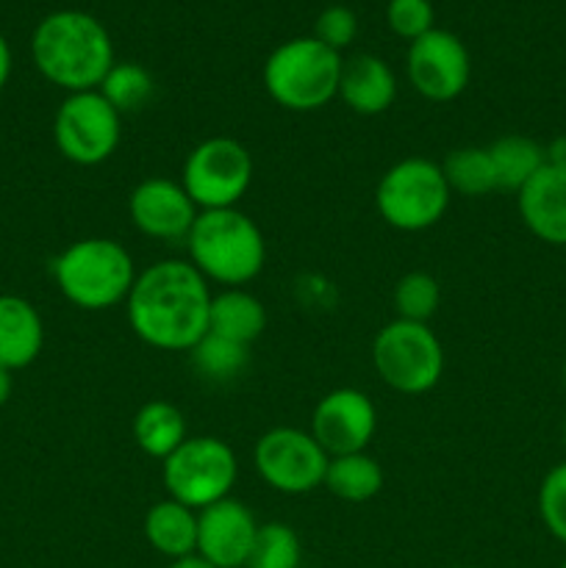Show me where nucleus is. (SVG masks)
I'll return each instance as SVG.
<instances>
[{
  "label": "nucleus",
  "mask_w": 566,
  "mask_h": 568,
  "mask_svg": "<svg viewBox=\"0 0 566 568\" xmlns=\"http://www.w3.org/2000/svg\"><path fill=\"white\" fill-rule=\"evenodd\" d=\"M209 281L183 258H164L139 272L125 300L131 331L161 353H189L209 333Z\"/></svg>",
  "instance_id": "f257e3e1"
},
{
  "label": "nucleus",
  "mask_w": 566,
  "mask_h": 568,
  "mask_svg": "<svg viewBox=\"0 0 566 568\" xmlns=\"http://www.w3.org/2000/svg\"><path fill=\"white\" fill-rule=\"evenodd\" d=\"M31 59L39 75L67 94L98 89L117 61L109 28L78 9H59L39 20Z\"/></svg>",
  "instance_id": "f03ea898"
},
{
  "label": "nucleus",
  "mask_w": 566,
  "mask_h": 568,
  "mask_svg": "<svg viewBox=\"0 0 566 568\" xmlns=\"http://www.w3.org/2000/svg\"><path fill=\"white\" fill-rule=\"evenodd\" d=\"M189 264L209 283L242 288L264 270L266 242L261 227L239 209L200 211L186 236Z\"/></svg>",
  "instance_id": "7ed1b4c3"
},
{
  "label": "nucleus",
  "mask_w": 566,
  "mask_h": 568,
  "mask_svg": "<svg viewBox=\"0 0 566 568\" xmlns=\"http://www.w3.org/2000/svg\"><path fill=\"white\" fill-rule=\"evenodd\" d=\"M61 297L81 311H109L125 303L137 283V266L125 244L114 239H78L50 264Z\"/></svg>",
  "instance_id": "20e7f679"
},
{
  "label": "nucleus",
  "mask_w": 566,
  "mask_h": 568,
  "mask_svg": "<svg viewBox=\"0 0 566 568\" xmlns=\"http://www.w3.org/2000/svg\"><path fill=\"white\" fill-rule=\"evenodd\" d=\"M342 53L314 37L277 44L264 61V89L286 111H320L338 98Z\"/></svg>",
  "instance_id": "39448f33"
},
{
  "label": "nucleus",
  "mask_w": 566,
  "mask_h": 568,
  "mask_svg": "<svg viewBox=\"0 0 566 568\" xmlns=\"http://www.w3.org/2000/svg\"><path fill=\"white\" fill-rule=\"evenodd\" d=\"M449 192L442 164L422 155L397 161L381 175L375 189V205L383 222L397 231L420 233L438 225L447 214Z\"/></svg>",
  "instance_id": "423d86ee"
},
{
  "label": "nucleus",
  "mask_w": 566,
  "mask_h": 568,
  "mask_svg": "<svg viewBox=\"0 0 566 568\" xmlns=\"http://www.w3.org/2000/svg\"><path fill=\"white\" fill-rule=\"evenodd\" d=\"M372 364L392 392L420 397L442 381L444 349L427 325L394 320L377 331L372 342Z\"/></svg>",
  "instance_id": "0eeeda50"
},
{
  "label": "nucleus",
  "mask_w": 566,
  "mask_h": 568,
  "mask_svg": "<svg viewBox=\"0 0 566 568\" xmlns=\"http://www.w3.org/2000/svg\"><path fill=\"white\" fill-rule=\"evenodd\" d=\"M239 477V460L231 444L214 436H192L161 460V480L166 497L203 510L220 499L231 497Z\"/></svg>",
  "instance_id": "6e6552de"
},
{
  "label": "nucleus",
  "mask_w": 566,
  "mask_h": 568,
  "mask_svg": "<svg viewBox=\"0 0 566 568\" xmlns=\"http://www.w3.org/2000/svg\"><path fill=\"white\" fill-rule=\"evenodd\" d=\"M253 183V155L239 139L211 136L189 150L181 186L198 211L236 209Z\"/></svg>",
  "instance_id": "1a4fd4ad"
},
{
  "label": "nucleus",
  "mask_w": 566,
  "mask_h": 568,
  "mask_svg": "<svg viewBox=\"0 0 566 568\" xmlns=\"http://www.w3.org/2000/svg\"><path fill=\"white\" fill-rule=\"evenodd\" d=\"M122 136V114L98 92L67 94L53 116L55 150L78 166H98L114 155Z\"/></svg>",
  "instance_id": "9d476101"
},
{
  "label": "nucleus",
  "mask_w": 566,
  "mask_h": 568,
  "mask_svg": "<svg viewBox=\"0 0 566 568\" xmlns=\"http://www.w3.org/2000/svg\"><path fill=\"white\" fill-rule=\"evenodd\" d=\"M327 453L309 430L272 427L255 442L253 464L261 480L277 494L300 497L325 483Z\"/></svg>",
  "instance_id": "9b49d317"
},
{
  "label": "nucleus",
  "mask_w": 566,
  "mask_h": 568,
  "mask_svg": "<svg viewBox=\"0 0 566 568\" xmlns=\"http://www.w3.org/2000/svg\"><path fill=\"white\" fill-rule=\"evenodd\" d=\"M405 75L411 87L431 103H449L469 87L472 59L466 44L453 31L433 28L408 44Z\"/></svg>",
  "instance_id": "f8f14e48"
},
{
  "label": "nucleus",
  "mask_w": 566,
  "mask_h": 568,
  "mask_svg": "<svg viewBox=\"0 0 566 568\" xmlns=\"http://www.w3.org/2000/svg\"><path fill=\"white\" fill-rule=\"evenodd\" d=\"M377 430L375 403L358 388H333L316 403L311 416V436L327 458L366 453Z\"/></svg>",
  "instance_id": "ddd939ff"
},
{
  "label": "nucleus",
  "mask_w": 566,
  "mask_h": 568,
  "mask_svg": "<svg viewBox=\"0 0 566 568\" xmlns=\"http://www.w3.org/2000/svg\"><path fill=\"white\" fill-rule=\"evenodd\" d=\"M259 521L239 499H220L198 510V555L214 568H244L253 552Z\"/></svg>",
  "instance_id": "4468645a"
},
{
  "label": "nucleus",
  "mask_w": 566,
  "mask_h": 568,
  "mask_svg": "<svg viewBox=\"0 0 566 568\" xmlns=\"http://www.w3.org/2000/svg\"><path fill=\"white\" fill-rule=\"evenodd\" d=\"M128 214L139 233L159 242H186L194 220H198V205L181 186V181L170 178H148L137 183V189L128 197Z\"/></svg>",
  "instance_id": "2eb2a0df"
},
{
  "label": "nucleus",
  "mask_w": 566,
  "mask_h": 568,
  "mask_svg": "<svg viewBox=\"0 0 566 568\" xmlns=\"http://www.w3.org/2000/svg\"><path fill=\"white\" fill-rule=\"evenodd\" d=\"M516 211L538 242L566 247V172L544 164L516 192Z\"/></svg>",
  "instance_id": "dca6fc26"
},
{
  "label": "nucleus",
  "mask_w": 566,
  "mask_h": 568,
  "mask_svg": "<svg viewBox=\"0 0 566 568\" xmlns=\"http://www.w3.org/2000/svg\"><path fill=\"white\" fill-rule=\"evenodd\" d=\"M394 98H397V78L381 55L355 53L344 61L342 78H338V100L353 114H383L392 109Z\"/></svg>",
  "instance_id": "f3484780"
},
{
  "label": "nucleus",
  "mask_w": 566,
  "mask_h": 568,
  "mask_svg": "<svg viewBox=\"0 0 566 568\" xmlns=\"http://www.w3.org/2000/svg\"><path fill=\"white\" fill-rule=\"evenodd\" d=\"M44 322L31 300L0 294V366L20 372L42 355Z\"/></svg>",
  "instance_id": "a211bd4d"
},
{
  "label": "nucleus",
  "mask_w": 566,
  "mask_h": 568,
  "mask_svg": "<svg viewBox=\"0 0 566 568\" xmlns=\"http://www.w3.org/2000/svg\"><path fill=\"white\" fill-rule=\"evenodd\" d=\"M144 538L166 560H181L198 555V510L161 499L144 516Z\"/></svg>",
  "instance_id": "6ab92c4d"
},
{
  "label": "nucleus",
  "mask_w": 566,
  "mask_h": 568,
  "mask_svg": "<svg viewBox=\"0 0 566 568\" xmlns=\"http://www.w3.org/2000/svg\"><path fill=\"white\" fill-rule=\"evenodd\" d=\"M266 327V308L255 294L244 288H222L211 297L209 308V333L231 342L250 344L261 338Z\"/></svg>",
  "instance_id": "aec40b11"
},
{
  "label": "nucleus",
  "mask_w": 566,
  "mask_h": 568,
  "mask_svg": "<svg viewBox=\"0 0 566 568\" xmlns=\"http://www.w3.org/2000/svg\"><path fill=\"white\" fill-rule=\"evenodd\" d=\"M186 438V419L166 399H150L133 416V442L150 458H170Z\"/></svg>",
  "instance_id": "412c9836"
},
{
  "label": "nucleus",
  "mask_w": 566,
  "mask_h": 568,
  "mask_svg": "<svg viewBox=\"0 0 566 568\" xmlns=\"http://www.w3.org/2000/svg\"><path fill=\"white\" fill-rule=\"evenodd\" d=\"M488 155H492L494 175H497V192H519L544 164V144L536 139L522 136V133H508L499 136L497 142L488 144Z\"/></svg>",
  "instance_id": "4be33fe9"
},
{
  "label": "nucleus",
  "mask_w": 566,
  "mask_h": 568,
  "mask_svg": "<svg viewBox=\"0 0 566 568\" xmlns=\"http://www.w3.org/2000/svg\"><path fill=\"white\" fill-rule=\"evenodd\" d=\"M322 486L333 494V497L344 499V503H370L377 497L383 488V469L372 455L366 453H350L336 455L327 460L325 483Z\"/></svg>",
  "instance_id": "5701e85b"
},
{
  "label": "nucleus",
  "mask_w": 566,
  "mask_h": 568,
  "mask_svg": "<svg viewBox=\"0 0 566 568\" xmlns=\"http://www.w3.org/2000/svg\"><path fill=\"white\" fill-rule=\"evenodd\" d=\"M444 181L449 192L464 194V197H483V194L497 192V175H494L492 155L488 148H458L442 161Z\"/></svg>",
  "instance_id": "b1692460"
},
{
  "label": "nucleus",
  "mask_w": 566,
  "mask_h": 568,
  "mask_svg": "<svg viewBox=\"0 0 566 568\" xmlns=\"http://www.w3.org/2000/svg\"><path fill=\"white\" fill-rule=\"evenodd\" d=\"M189 358H192L194 372H198L203 381L228 383L247 369L250 347L231 342V338L214 336V333H205V336L189 349Z\"/></svg>",
  "instance_id": "393cba45"
},
{
  "label": "nucleus",
  "mask_w": 566,
  "mask_h": 568,
  "mask_svg": "<svg viewBox=\"0 0 566 568\" xmlns=\"http://www.w3.org/2000/svg\"><path fill=\"white\" fill-rule=\"evenodd\" d=\"M98 92L120 114H133V111L144 109L150 103V98L155 92V81L148 67L137 64V61H114L109 75L98 87Z\"/></svg>",
  "instance_id": "a878e982"
},
{
  "label": "nucleus",
  "mask_w": 566,
  "mask_h": 568,
  "mask_svg": "<svg viewBox=\"0 0 566 568\" xmlns=\"http://www.w3.org/2000/svg\"><path fill=\"white\" fill-rule=\"evenodd\" d=\"M303 544L300 536L283 521H266L259 527L253 552L244 568H300Z\"/></svg>",
  "instance_id": "bb28decb"
},
{
  "label": "nucleus",
  "mask_w": 566,
  "mask_h": 568,
  "mask_svg": "<svg viewBox=\"0 0 566 568\" xmlns=\"http://www.w3.org/2000/svg\"><path fill=\"white\" fill-rule=\"evenodd\" d=\"M438 303H442V286H438V281L431 272H408L394 286V311H397V320L427 325L433 320V314L438 311Z\"/></svg>",
  "instance_id": "cd10ccee"
},
{
  "label": "nucleus",
  "mask_w": 566,
  "mask_h": 568,
  "mask_svg": "<svg viewBox=\"0 0 566 568\" xmlns=\"http://www.w3.org/2000/svg\"><path fill=\"white\" fill-rule=\"evenodd\" d=\"M538 516L555 541L566 544V460L553 466L538 486Z\"/></svg>",
  "instance_id": "c85d7f7f"
},
{
  "label": "nucleus",
  "mask_w": 566,
  "mask_h": 568,
  "mask_svg": "<svg viewBox=\"0 0 566 568\" xmlns=\"http://www.w3.org/2000/svg\"><path fill=\"white\" fill-rule=\"evenodd\" d=\"M386 22L400 39L416 42L420 37L431 33L433 22H436V11H433L431 0H388L386 6Z\"/></svg>",
  "instance_id": "c756f323"
},
{
  "label": "nucleus",
  "mask_w": 566,
  "mask_h": 568,
  "mask_svg": "<svg viewBox=\"0 0 566 568\" xmlns=\"http://www.w3.org/2000/svg\"><path fill=\"white\" fill-rule=\"evenodd\" d=\"M358 37V20H355L353 9L347 6H327L320 11L314 22V39H320L325 48L342 53L344 48L355 42Z\"/></svg>",
  "instance_id": "7c9ffc66"
},
{
  "label": "nucleus",
  "mask_w": 566,
  "mask_h": 568,
  "mask_svg": "<svg viewBox=\"0 0 566 568\" xmlns=\"http://www.w3.org/2000/svg\"><path fill=\"white\" fill-rule=\"evenodd\" d=\"M544 155H547V164L555 166V170L566 172V136H555L553 142L544 148Z\"/></svg>",
  "instance_id": "2f4dec72"
},
{
  "label": "nucleus",
  "mask_w": 566,
  "mask_h": 568,
  "mask_svg": "<svg viewBox=\"0 0 566 568\" xmlns=\"http://www.w3.org/2000/svg\"><path fill=\"white\" fill-rule=\"evenodd\" d=\"M11 67H14V55H11V44H9V39H6L3 33H0V92H3L6 83H9Z\"/></svg>",
  "instance_id": "473e14b6"
},
{
  "label": "nucleus",
  "mask_w": 566,
  "mask_h": 568,
  "mask_svg": "<svg viewBox=\"0 0 566 568\" xmlns=\"http://www.w3.org/2000/svg\"><path fill=\"white\" fill-rule=\"evenodd\" d=\"M11 392H14V372L3 369L0 366V408L11 399Z\"/></svg>",
  "instance_id": "72a5a7b5"
},
{
  "label": "nucleus",
  "mask_w": 566,
  "mask_h": 568,
  "mask_svg": "<svg viewBox=\"0 0 566 568\" xmlns=\"http://www.w3.org/2000/svg\"><path fill=\"white\" fill-rule=\"evenodd\" d=\"M166 568H214L211 564H205L200 555H189V558H181V560H170V566Z\"/></svg>",
  "instance_id": "f704fd0d"
},
{
  "label": "nucleus",
  "mask_w": 566,
  "mask_h": 568,
  "mask_svg": "<svg viewBox=\"0 0 566 568\" xmlns=\"http://www.w3.org/2000/svg\"><path fill=\"white\" fill-rule=\"evenodd\" d=\"M560 377H564V386H566V361H564V366H560Z\"/></svg>",
  "instance_id": "c9c22d12"
},
{
  "label": "nucleus",
  "mask_w": 566,
  "mask_h": 568,
  "mask_svg": "<svg viewBox=\"0 0 566 568\" xmlns=\"http://www.w3.org/2000/svg\"><path fill=\"white\" fill-rule=\"evenodd\" d=\"M564 447H566V419H564Z\"/></svg>",
  "instance_id": "e433bc0d"
},
{
  "label": "nucleus",
  "mask_w": 566,
  "mask_h": 568,
  "mask_svg": "<svg viewBox=\"0 0 566 568\" xmlns=\"http://www.w3.org/2000/svg\"><path fill=\"white\" fill-rule=\"evenodd\" d=\"M449 568H477V566H449Z\"/></svg>",
  "instance_id": "4c0bfd02"
},
{
  "label": "nucleus",
  "mask_w": 566,
  "mask_h": 568,
  "mask_svg": "<svg viewBox=\"0 0 566 568\" xmlns=\"http://www.w3.org/2000/svg\"><path fill=\"white\" fill-rule=\"evenodd\" d=\"M560 568H566V558H564V564H560Z\"/></svg>",
  "instance_id": "58836bf2"
},
{
  "label": "nucleus",
  "mask_w": 566,
  "mask_h": 568,
  "mask_svg": "<svg viewBox=\"0 0 566 568\" xmlns=\"http://www.w3.org/2000/svg\"><path fill=\"white\" fill-rule=\"evenodd\" d=\"M0 142H3V133H0Z\"/></svg>",
  "instance_id": "ea45409f"
}]
</instances>
